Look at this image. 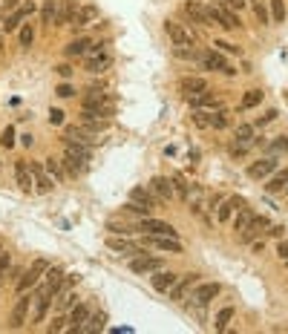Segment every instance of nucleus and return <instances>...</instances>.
Returning <instances> with one entry per match:
<instances>
[{
  "label": "nucleus",
  "instance_id": "nucleus-51",
  "mask_svg": "<svg viewBox=\"0 0 288 334\" xmlns=\"http://www.w3.org/2000/svg\"><path fill=\"white\" fill-rule=\"evenodd\" d=\"M9 265H12L9 253H0V274H6V271H9Z\"/></svg>",
  "mask_w": 288,
  "mask_h": 334
},
{
  "label": "nucleus",
  "instance_id": "nucleus-26",
  "mask_svg": "<svg viewBox=\"0 0 288 334\" xmlns=\"http://www.w3.org/2000/svg\"><path fill=\"white\" fill-rule=\"evenodd\" d=\"M49 297H55V294H52V291H49V288L44 285V291H41V294L35 297V302H38V308H35V317H32L35 322H44L46 311H49Z\"/></svg>",
  "mask_w": 288,
  "mask_h": 334
},
{
  "label": "nucleus",
  "instance_id": "nucleus-22",
  "mask_svg": "<svg viewBox=\"0 0 288 334\" xmlns=\"http://www.w3.org/2000/svg\"><path fill=\"white\" fill-rule=\"evenodd\" d=\"M15 179H18V187H21L23 193H29L32 190V170H29V164L26 161H18L15 164Z\"/></svg>",
  "mask_w": 288,
  "mask_h": 334
},
{
  "label": "nucleus",
  "instance_id": "nucleus-13",
  "mask_svg": "<svg viewBox=\"0 0 288 334\" xmlns=\"http://www.w3.org/2000/svg\"><path fill=\"white\" fill-rule=\"evenodd\" d=\"M182 12H184V15H187V18H190L193 23H199V26H210V23H213V21H210V15H207V9L202 6V3H196V0L184 3Z\"/></svg>",
  "mask_w": 288,
  "mask_h": 334
},
{
  "label": "nucleus",
  "instance_id": "nucleus-5",
  "mask_svg": "<svg viewBox=\"0 0 288 334\" xmlns=\"http://www.w3.org/2000/svg\"><path fill=\"white\" fill-rule=\"evenodd\" d=\"M29 170H32V182H35V190H38V193H49V190L55 187V182H52V176H49V170H46L44 164L29 161Z\"/></svg>",
  "mask_w": 288,
  "mask_h": 334
},
{
  "label": "nucleus",
  "instance_id": "nucleus-20",
  "mask_svg": "<svg viewBox=\"0 0 288 334\" xmlns=\"http://www.w3.org/2000/svg\"><path fill=\"white\" fill-rule=\"evenodd\" d=\"M179 90L187 92V95H199V92H207V81L199 78V75H187V78L179 81Z\"/></svg>",
  "mask_w": 288,
  "mask_h": 334
},
{
  "label": "nucleus",
  "instance_id": "nucleus-4",
  "mask_svg": "<svg viewBox=\"0 0 288 334\" xmlns=\"http://www.w3.org/2000/svg\"><path fill=\"white\" fill-rule=\"evenodd\" d=\"M199 64L205 69H219V72H225V75H233L236 69L230 67L225 58L219 55V52H213V49H207V52H199Z\"/></svg>",
  "mask_w": 288,
  "mask_h": 334
},
{
  "label": "nucleus",
  "instance_id": "nucleus-41",
  "mask_svg": "<svg viewBox=\"0 0 288 334\" xmlns=\"http://www.w3.org/2000/svg\"><path fill=\"white\" fill-rule=\"evenodd\" d=\"M271 21L274 23L285 21V3H282V0H271Z\"/></svg>",
  "mask_w": 288,
  "mask_h": 334
},
{
  "label": "nucleus",
  "instance_id": "nucleus-30",
  "mask_svg": "<svg viewBox=\"0 0 288 334\" xmlns=\"http://www.w3.org/2000/svg\"><path fill=\"white\" fill-rule=\"evenodd\" d=\"M64 167H67L69 176H78V173L87 170V159H81V156H72V153H67V156H64Z\"/></svg>",
  "mask_w": 288,
  "mask_h": 334
},
{
  "label": "nucleus",
  "instance_id": "nucleus-19",
  "mask_svg": "<svg viewBox=\"0 0 288 334\" xmlns=\"http://www.w3.org/2000/svg\"><path fill=\"white\" fill-rule=\"evenodd\" d=\"M196 282H199V274H187L182 282L176 279V285L170 288V299H184L187 294H190V288H193Z\"/></svg>",
  "mask_w": 288,
  "mask_h": 334
},
{
  "label": "nucleus",
  "instance_id": "nucleus-53",
  "mask_svg": "<svg viewBox=\"0 0 288 334\" xmlns=\"http://www.w3.org/2000/svg\"><path fill=\"white\" fill-rule=\"evenodd\" d=\"M61 121H64V113H61V110H52V113H49V124H61Z\"/></svg>",
  "mask_w": 288,
  "mask_h": 334
},
{
  "label": "nucleus",
  "instance_id": "nucleus-43",
  "mask_svg": "<svg viewBox=\"0 0 288 334\" xmlns=\"http://www.w3.org/2000/svg\"><path fill=\"white\" fill-rule=\"evenodd\" d=\"M46 170L52 173V176H55L58 182H61V179H64V176H67V173H64V167H61V161H55V159H46V164H44Z\"/></svg>",
  "mask_w": 288,
  "mask_h": 334
},
{
  "label": "nucleus",
  "instance_id": "nucleus-42",
  "mask_svg": "<svg viewBox=\"0 0 288 334\" xmlns=\"http://www.w3.org/2000/svg\"><path fill=\"white\" fill-rule=\"evenodd\" d=\"M236 141L251 144V141H253V124H239V127H236Z\"/></svg>",
  "mask_w": 288,
  "mask_h": 334
},
{
  "label": "nucleus",
  "instance_id": "nucleus-40",
  "mask_svg": "<svg viewBox=\"0 0 288 334\" xmlns=\"http://www.w3.org/2000/svg\"><path fill=\"white\" fill-rule=\"evenodd\" d=\"M230 320H233V308H230V305H225V308L216 314V331H225Z\"/></svg>",
  "mask_w": 288,
  "mask_h": 334
},
{
  "label": "nucleus",
  "instance_id": "nucleus-9",
  "mask_svg": "<svg viewBox=\"0 0 288 334\" xmlns=\"http://www.w3.org/2000/svg\"><path fill=\"white\" fill-rule=\"evenodd\" d=\"M187 104H190V110H207V113H213V110H219V107H222V101H219L213 92H199V95H187Z\"/></svg>",
  "mask_w": 288,
  "mask_h": 334
},
{
  "label": "nucleus",
  "instance_id": "nucleus-61",
  "mask_svg": "<svg viewBox=\"0 0 288 334\" xmlns=\"http://www.w3.org/2000/svg\"><path fill=\"white\" fill-rule=\"evenodd\" d=\"M0 29H3V26H0ZM0 46H3V38H0Z\"/></svg>",
  "mask_w": 288,
  "mask_h": 334
},
{
  "label": "nucleus",
  "instance_id": "nucleus-63",
  "mask_svg": "<svg viewBox=\"0 0 288 334\" xmlns=\"http://www.w3.org/2000/svg\"><path fill=\"white\" fill-rule=\"evenodd\" d=\"M0 253H3V248H0Z\"/></svg>",
  "mask_w": 288,
  "mask_h": 334
},
{
  "label": "nucleus",
  "instance_id": "nucleus-3",
  "mask_svg": "<svg viewBox=\"0 0 288 334\" xmlns=\"http://www.w3.org/2000/svg\"><path fill=\"white\" fill-rule=\"evenodd\" d=\"M164 32L170 35V41H173V46H193V35H190V29H184L182 23H176V21H164Z\"/></svg>",
  "mask_w": 288,
  "mask_h": 334
},
{
  "label": "nucleus",
  "instance_id": "nucleus-35",
  "mask_svg": "<svg viewBox=\"0 0 288 334\" xmlns=\"http://www.w3.org/2000/svg\"><path fill=\"white\" fill-rule=\"evenodd\" d=\"M210 127H213V130H225V127H230V113L228 110H222V107L213 110V113H210Z\"/></svg>",
  "mask_w": 288,
  "mask_h": 334
},
{
  "label": "nucleus",
  "instance_id": "nucleus-57",
  "mask_svg": "<svg viewBox=\"0 0 288 334\" xmlns=\"http://www.w3.org/2000/svg\"><path fill=\"white\" fill-rule=\"evenodd\" d=\"M107 228L113 230V233H121V236H124V233H127V225H115V222H110Z\"/></svg>",
  "mask_w": 288,
  "mask_h": 334
},
{
  "label": "nucleus",
  "instance_id": "nucleus-46",
  "mask_svg": "<svg viewBox=\"0 0 288 334\" xmlns=\"http://www.w3.org/2000/svg\"><path fill=\"white\" fill-rule=\"evenodd\" d=\"M0 144H3V147H12V144H15V127H6V130H3Z\"/></svg>",
  "mask_w": 288,
  "mask_h": 334
},
{
  "label": "nucleus",
  "instance_id": "nucleus-31",
  "mask_svg": "<svg viewBox=\"0 0 288 334\" xmlns=\"http://www.w3.org/2000/svg\"><path fill=\"white\" fill-rule=\"evenodd\" d=\"M104 320H107L104 314H90V317L84 320V325L78 328V334H92V331H101V328H104Z\"/></svg>",
  "mask_w": 288,
  "mask_h": 334
},
{
  "label": "nucleus",
  "instance_id": "nucleus-50",
  "mask_svg": "<svg viewBox=\"0 0 288 334\" xmlns=\"http://www.w3.org/2000/svg\"><path fill=\"white\" fill-rule=\"evenodd\" d=\"M276 115H279V113H276V110H268V113H265L262 118H259V121H256V127H262V124H268V121H274Z\"/></svg>",
  "mask_w": 288,
  "mask_h": 334
},
{
  "label": "nucleus",
  "instance_id": "nucleus-58",
  "mask_svg": "<svg viewBox=\"0 0 288 334\" xmlns=\"http://www.w3.org/2000/svg\"><path fill=\"white\" fill-rule=\"evenodd\" d=\"M58 75L69 78V75H72V67H69V64H61V67H58Z\"/></svg>",
  "mask_w": 288,
  "mask_h": 334
},
{
  "label": "nucleus",
  "instance_id": "nucleus-45",
  "mask_svg": "<svg viewBox=\"0 0 288 334\" xmlns=\"http://www.w3.org/2000/svg\"><path fill=\"white\" fill-rule=\"evenodd\" d=\"M75 294H72V291H67V288H64V294H61V299H58V308L64 311V308H72V305H75Z\"/></svg>",
  "mask_w": 288,
  "mask_h": 334
},
{
  "label": "nucleus",
  "instance_id": "nucleus-29",
  "mask_svg": "<svg viewBox=\"0 0 288 334\" xmlns=\"http://www.w3.org/2000/svg\"><path fill=\"white\" fill-rule=\"evenodd\" d=\"M253 216H256V213H253L248 205L239 207V210H236V216H233V230H239V233H242V230H245V228H248V225L253 222Z\"/></svg>",
  "mask_w": 288,
  "mask_h": 334
},
{
  "label": "nucleus",
  "instance_id": "nucleus-52",
  "mask_svg": "<svg viewBox=\"0 0 288 334\" xmlns=\"http://www.w3.org/2000/svg\"><path fill=\"white\" fill-rule=\"evenodd\" d=\"M222 6H228V9H236V12H239L242 6H245V0H222Z\"/></svg>",
  "mask_w": 288,
  "mask_h": 334
},
{
  "label": "nucleus",
  "instance_id": "nucleus-56",
  "mask_svg": "<svg viewBox=\"0 0 288 334\" xmlns=\"http://www.w3.org/2000/svg\"><path fill=\"white\" fill-rule=\"evenodd\" d=\"M3 9H9V12L21 9V0H3Z\"/></svg>",
  "mask_w": 288,
  "mask_h": 334
},
{
  "label": "nucleus",
  "instance_id": "nucleus-16",
  "mask_svg": "<svg viewBox=\"0 0 288 334\" xmlns=\"http://www.w3.org/2000/svg\"><path fill=\"white\" fill-rule=\"evenodd\" d=\"M274 170H276V159L274 156H265V159L253 161L251 167H248V176H251V179H265L268 173H274Z\"/></svg>",
  "mask_w": 288,
  "mask_h": 334
},
{
  "label": "nucleus",
  "instance_id": "nucleus-55",
  "mask_svg": "<svg viewBox=\"0 0 288 334\" xmlns=\"http://www.w3.org/2000/svg\"><path fill=\"white\" fill-rule=\"evenodd\" d=\"M216 46H222V49H225V52H236V55H239V46H233V44H228V41H219Z\"/></svg>",
  "mask_w": 288,
  "mask_h": 334
},
{
  "label": "nucleus",
  "instance_id": "nucleus-59",
  "mask_svg": "<svg viewBox=\"0 0 288 334\" xmlns=\"http://www.w3.org/2000/svg\"><path fill=\"white\" fill-rule=\"evenodd\" d=\"M282 225H271V228H268V233H271V236H282Z\"/></svg>",
  "mask_w": 288,
  "mask_h": 334
},
{
  "label": "nucleus",
  "instance_id": "nucleus-54",
  "mask_svg": "<svg viewBox=\"0 0 288 334\" xmlns=\"http://www.w3.org/2000/svg\"><path fill=\"white\" fill-rule=\"evenodd\" d=\"M276 256H279V259H288V242H279V245H276Z\"/></svg>",
  "mask_w": 288,
  "mask_h": 334
},
{
  "label": "nucleus",
  "instance_id": "nucleus-37",
  "mask_svg": "<svg viewBox=\"0 0 288 334\" xmlns=\"http://www.w3.org/2000/svg\"><path fill=\"white\" fill-rule=\"evenodd\" d=\"M61 276H64V271H61V268H49V271H46V288H49L52 294H58V291H61Z\"/></svg>",
  "mask_w": 288,
  "mask_h": 334
},
{
  "label": "nucleus",
  "instance_id": "nucleus-15",
  "mask_svg": "<svg viewBox=\"0 0 288 334\" xmlns=\"http://www.w3.org/2000/svg\"><path fill=\"white\" fill-rule=\"evenodd\" d=\"M32 12H35L32 3H29V6H21V9H15V12L9 15V18L3 21V32H15V29H21V23L26 21V18H29Z\"/></svg>",
  "mask_w": 288,
  "mask_h": 334
},
{
  "label": "nucleus",
  "instance_id": "nucleus-12",
  "mask_svg": "<svg viewBox=\"0 0 288 334\" xmlns=\"http://www.w3.org/2000/svg\"><path fill=\"white\" fill-rule=\"evenodd\" d=\"M110 67H113V55H110V52H90V58L84 61V69L92 72V75H95V72H104V69H110Z\"/></svg>",
  "mask_w": 288,
  "mask_h": 334
},
{
  "label": "nucleus",
  "instance_id": "nucleus-25",
  "mask_svg": "<svg viewBox=\"0 0 288 334\" xmlns=\"http://www.w3.org/2000/svg\"><path fill=\"white\" fill-rule=\"evenodd\" d=\"M176 279H179V276L173 274V271H156V276H153V279H150V282H153V288H156V291H170L173 285H176Z\"/></svg>",
  "mask_w": 288,
  "mask_h": 334
},
{
  "label": "nucleus",
  "instance_id": "nucleus-27",
  "mask_svg": "<svg viewBox=\"0 0 288 334\" xmlns=\"http://www.w3.org/2000/svg\"><path fill=\"white\" fill-rule=\"evenodd\" d=\"M90 317V308L84 305V302H78L75 308H72V314H69L67 320H69V331H78L81 325H84V320Z\"/></svg>",
  "mask_w": 288,
  "mask_h": 334
},
{
  "label": "nucleus",
  "instance_id": "nucleus-34",
  "mask_svg": "<svg viewBox=\"0 0 288 334\" xmlns=\"http://www.w3.org/2000/svg\"><path fill=\"white\" fill-rule=\"evenodd\" d=\"M285 184H288V170H282V173H274V176H271V182L265 184V190H268V193H282Z\"/></svg>",
  "mask_w": 288,
  "mask_h": 334
},
{
  "label": "nucleus",
  "instance_id": "nucleus-28",
  "mask_svg": "<svg viewBox=\"0 0 288 334\" xmlns=\"http://www.w3.org/2000/svg\"><path fill=\"white\" fill-rule=\"evenodd\" d=\"M72 18H75V0H61V9H58L55 23L58 26H67V23H72Z\"/></svg>",
  "mask_w": 288,
  "mask_h": 334
},
{
  "label": "nucleus",
  "instance_id": "nucleus-2",
  "mask_svg": "<svg viewBox=\"0 0 288 334\" xmlns=\"http://www.w3.org/2000/svg\"><path fill=\"white\" fill-rule=\"evenodd\" d=\"M46 271H49V259H44V256H41V259H35V262L29 265V271H26V274L18 279V285H15V288H18V294H26L29 288H35V285H38V279L46 276Z\"/></svg>",
  "mask_w": 288,
  "mask_h": 334
},
{
  "label": "nucleus",
  "instance_id": "nucleus-11",
  "mask_svg": "<svg viewBox=\"0 0 288 334\" xmlns=\"http://www.w3.org/2000/svg\"><path fill=\"white\" fill-rule=\"evenodd\" d=\"M219 294V282H202V285L193 288V294H190V302L193 305H207L210 299Z\"/></svg>",
  "mask_w": 288,
  "mask_h": 334
},
{
  "label": "nucleus",
  "instance_id": "nucleus-33",
  "mask_svg": "<svg viewBox=\"0 0 288 334\" xmlns=\"http://www.w3.org/2000/svg\"><path fill=\"white\" fill-rule=\"evenodd\" d=\"M55 18H58V0H44V6H41V23L52 26Z\"/></svg>",
  "mask_w": 288,
  "mask_h": 334
},
{
  "label": "nucleus",
  "instance_id": "nucleus-23",
  "mask_svg": "<svg viewBox=\"0 0 288 334\" xmlns=\"http://www.w3.org/2000/svg\"><path fill=\"white\" fill-rule=\"evenodd\" d=\"M130 202H136V205L147 207V210H153V207H159V199H156L153 193H147L144 187H133V190H130Z\"/></svg>",
  "mask_w": 288,
  "mask_h": 334
},
{
  "label": "nucleus",
  "instance_id": "nucleus-44",
  "mask_svg": "<svg viewBox=\"0 0 288 334\" xmlns=\"http://www.w3.org/2000/svg\"><path fill=\"white\" fill-rule=\"evenodd\" d=\"M18 41H21L23 49H29V46H32V41H35V29H32V26H23V29H21V38H18Z\"/></svg>",
  "mask_w": 288,
  "mask_h": 334
},
{
  "label": "nucleus",
  "instance_id": "nucleus-18",
  "mask_svg": "<svg viewBox=\"0 0 288 334\" xmlns=\"http://www.w3.org/2000/svg\"><path fill=\"white\" fill-rule=\"evenodd\" d=\"M95 21H98V6H92V3L78 6V9H75V18H72L75 26H90V23H95Z\"/></svg>",
  "mask_w": 288,
  "mask_h": 334
},
{
  "label": "nucleus",
  "instance_id": "nucleus-48",
  "mask_svg": "<svg viewBox=\"0 0 288 334\" xmlns=\"http://www.w3.org/2000/svg\"><path fill=\"white\" fill-rule=\"evenodd\" d=\"M253 15L259 18V23H265V26H268V21H271V18H268V12H265V6H259V3H256V6H253Z\"/></svg>",
  "mask_w": 288,
  "mask_h": 334
},
{
  "label": "nucleus",
  "instance_id": "nucleus-36",
  "mask_svg": "<svg viewBox=\"0 0 288 334\" xmlns=\"http://www.w3.org/2000/svg\"><path fill=\"white\" fill-rule=\"evenodd\" d=\"M170 182H173V190H176V196H179V199H190V184L184 182L182 173H176Z\"/></svg>",
  "mask_w": 288,
  "mask_h": 334
},
{
  "label": "nucleus",
  "instance_id": "nucleus-10",
  "mask_svg": "<svg viewBox=\"0 0 288 334\" xmlns=\"http://www.w3.org/2000/svg\"><path fill=\"white\" fill-rule=\"evenodd\" d=\"M271 228V222H268V216H253V222L248 225V228L239 233V242H245V245H251L259 233H265V230Z\"/></svg>",
  "mask_w": 288,
  "mask_h": 334
},
{
  "label": "nucleus",
  "instance_id": "nucleus-38",
  "mask_svg": "<svg viewBox=\"0 0 288 334\" xmlns=\"http://www.w3.org/2000/svg\"><path fill=\"white\" fill-rule=\"evenodd\" d=\"M262 101V90H248L245 95H242V110H251V107H256V104Z\"/></svg>",
  "mask_w": 288,
  "mask_h": 334
},
{
  "label": "nucleus",
  "instance_id": "nucleus-60",
  "mask_svg": "<svg viewBox=\"0 0 288 334\" xmlns=\"http://www.w3.org/2000/svg\"><path fill=\"white\" fill-rule=\"evenodd\" d=\"M3 21H6V18H3V9H0V26H3Z\"/></svg>",
  "mask_w": 288,
  "mask_h": 334
},
{
  "label": "nucleus",
  "instance_id": "nucleus-8",
  "mask_svg": "<svg viewBox=\"0 0 288 334\" xmlns=\"http://www.w3.org/2000/svg\"><path fill=\"white\" fill-rule=\"evenodd\" d=\"M138 230H144V233H161V236H176V228H173V225L161 222V219H153V216H141Z\"/></svg>",
  "mask_w": 288,
  "mask_h": 334
},
{
  "label": "nucleus",
  "instance_id": "nucleus-39",
  "mask_svg": "<svg viewBox=\"0 0 288 334\" xmlns=\"http://www.w3.org/2000/svg\"><path fill=\"white\" fill-rule=\"evenodd\" d=\"M288 150V136H276L274 141H271V144H268V156H279V153H285Z\"/></svg>",
  "mask_w": 288,
  "mask_h": 334
},
{
  "label": "nucleus",
  "instance_id": "nucleus-1",
  "mask_svg": "<svg viewBox=\"0 0 288 334\" xmlns=\"http://www.w3.org/2000/svg\"><path fill=\"white\" fill-rule=\"evenodd\" d=\"M205 9H207V15H210V21L213 23H219L222 29H239L242 23H239V18H236V12L233 9H228V6H222V3H205Z\"/></svg>",
  "mask_w": 288,
  "mask_h": 334
},
{
  "label": "nucleus",
  "instance_id": "nucleus-17",
  "mask_svg": "<svg viewBox=\"0 0 288 334\" xmlns=\"http://www.w3.org/2000/svg\"><path fill=\"white\" fill-rule=\"evenodd\" d=\"M150 190L156 193V199H164V202L176 196V190H173V182H170V179H164V176H156V179L150 182Z\"/></svg>",
  "mask_w": 288,
  "mask_h": 334
},
{
  "label": "nucleus",
  "instance_id": "nucleus-7",
  "mask_svg": "<svg viewBox=\"0 0 288 334\" xmlns=\"http://www.w3.org/2000/svg\"><path fill=\"white\" fill-rule=\"evenodd\" d=\"M144 245H153L159 251H167V253H182V242L176 236H161V233H147Z\"/></svg>",
  "mask_w": 288,
  "mask_h": 334
},
{
  "label": "nucleus",
  "instance_id": "nucleus-47",
  "mask_svg": "<svg viewBox=\"0 0 288 334\" xmlns=\"http://www.w3.org/2000/svg\"><path fill=\"white\" fill-rule=\"evenodd\" d=\"M64 328H69V320H64V317H55L49 325V331H64Z\"/></svg>",
  "mask_w": 288,
  "mask_h": 334
},
{
  "label": "nucleus",
  "instance_id": "nucleus-6",
  "mask_svg": "<svg viewBox=\"0 0 288 334\" xmlns=\"http://www.w3.org/2000/svg\"><path fill=\"white\" fill-rule=\"evenodd\" d=\"M107 248L115 253H124V256H141V253H147L141 245L124 239V236H110V239H107Z\"/></svg>",
  "mask_w": 288,
  "mask_h": 334
},
{
  "label": "nucleus",
  "instance_id": "nucleus-49",
  "mask_svg": "<svg viewBox=\"0 0 288 334\" xmlns=\"http://www.w3.org/2000/svg\"><path fill=\"white\" fill-rule=\"evenodd\" d=\"M58 95H61V98H69V95H75V90H72V87H69V84H61V87H58Z\"/></svg>",
  "mask_w": 288,
  "mask_h": 334
},
{
  "label": "nucleus",
  "instance_id": "nucleus-32",
  "mask_svg": "<svg viewBox=\"0 0 288 334\" xmlns=\"http://www.w3.org/2000/svg\"><path fill=\"white\" fill-rule=\"evenodd\" d=\"M90 46L92 44L87 41V38H78V41H69V46L64 49V52H67V58H78V55H87Z\"/></svg>",
  "mask_w": 288,
  "mask_h": 334
},
{
  "label": "nucleus",
  "instance_id": "nucleus-62",
  "mask_svg": "<svg viewBox=\"0 0 288 334\" xmlns=\"http://www.w3.org/2000/svg\"><path fill=\"white\" fill-rule=\"evenodd\" d=\"M285 193H288V184H285Z\"/></svg>",
  "mask_w": 288,
  "mask_h": 334
},
{
  "label": "nucleus",
  "instance_id": "nucleus-14",
  "mask_svg": "<svg viewBox=\"0 0 288 334\" xmlns=\"http://www.w3.org/2000/svg\"><path fill=\"white\" fill-rule=\"evenodd\" d=\"M159 268H161V259H156V256H144V253L130 262V271H133V274H156Z\"/></svg>",
  "mask_w": 288,
  "mask_h": 334
},
{
  "label": "nucleus",
  "instance_id": "nucleus-24",
  "mask_svg": "<svg viewBox=\"0 0 288 334\" xmlns=\"http://www.w3.org/2000/svg\"><path fill=\"white\" fill-rule=\"evenodd\" d=\"M29 302H32V299L26 297V294H21L18 305H15V311H12V328H21L23 322H26V314H29Z\"/></svg>",
  "mask_w": 288,
  "mask_h": 334
},
{
  "label": "nucleus",
  "instance_id": "nucleus-21",
  "mask_svg": "<svg viewBox=\"0 0 288 334\" xmlns=\"http://www.w3.org/2000/svg\"><path fill=\"white\" fill-rule=\"evenodd\" d=\"M239 207H245V199H242V196H230V199H225L222 207L216 210V219L219 222H228V219L233 216V210H239Z\"/></svg>",
  "mask_w": 288,
  "mask_h": 334
}]
</instances>
